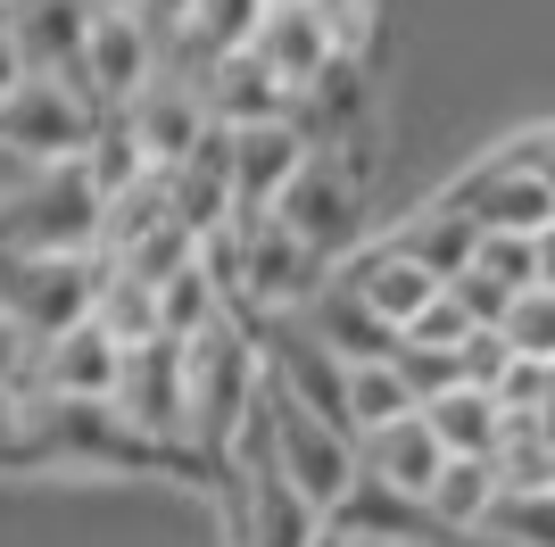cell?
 Here are the masks:
<instances>
[{"label": "cell", "mask_w": 555, "mask_h": 547, "mask_svg": "<svg viewBox=\"0 0 555 547\" xmlns=\"http://www.w3.org/2000/svg\"><path fill=\"white\" fill-rule=\"evenodd\" d=\"M232 523H241V547H315V531H324L332 514L307 498L282 465L241 448L232 456Z\"/></svg>", "instance_id": "cell-9"}, {"label": "cell", "mask_w": 555, "mask_h": 547, "mask_svg": "<svg viewBox=\"0 0 555 547\" xmlns=\"http://www.w3.org/2000/svg\"><path fill=\"white\" fill-rule=\"evenodd\" d=\"M390 241H398L406 257H423V266L440 274V282H456V274L473 266V257H481V225H473L464 207H448V200H431L423 216H406V225H398Z\"/></svg>", "instance_id": "cell-25"}, {"label": "cell", "mask_w": 555, "mask_h": 547, "mask_svg": "<svg viewBox=\"0 0 555 547\" xmlns=\"http://www.w3.org/2000/svg\"><path fill=\"white\" fill-rule=\"evenodd\" d=\"M315 547H365V539H357V531H348V523H340V514H332V523H324V531H315Z\"/></svg>", "instance_id": "cell-45"}, {"label": "cell", "mask_w": 555, "mask_h": 547, "mask_svg": "<svg viewBox=\"0 0 555 547\" xmlns=\"http://www.w3.org/2000/svg\"><path fill=\"white\" fill-rule=\"evenodd\" d=\"M25 175H34V158H25V150H9V141H0V207L17 200L25 191Z\"/></svg>", "instance_id": "cell-43"}, {"label": "cell", "mask_w": 555, "mask_h": 547, "mask_svg": "<svg viewBox=\"0 0 555 547\" xmlns=\"http://www.w3.org/2000/svg\"><path fill=\"white\" fill-rule=\"evenodd\" d=\"M133 17L150 25L158 42H175V34H191V25H199V0H141Z\"/></svg>", "instance_id": "cell-41"}, {"label": "cell", "mask_w": 555, "mask_h": 547, "mask_svg": "<svg viewBox=\"0 0 555 547\" xmlns=\"http://www.w3.org/2000/svg\"><path fill=\"white\" fill-rule=\"evenodd\" d=\"M116 415H125V423H133L166 465H199V448H191V348L183 341H141V348H125Z\"/></svg>", "instance_id": "cell-4"}, {"label": "cell", "mask_w": 555, "mask_h": 547, "mask_svg": "<svg viewBox=\"0 0 555 547\" xmlns=\"http://www.w3.org/2000/svg\"><path fill=\"white\" fill-rule=\"evenodd\" d=\"M92 323H108L125 348H141V341H166V323H158V282H141V274H125L108 257V282H100V307H92Z\"/></svg>", "instance_id": "cell-29"}, {"label": "cell", "mask_w": 555, "mask_h": 547, "mask_svg": "<svg viewBox=\"0 0 555 547\" xmlns=\"http://www.w3.org/2000/svg\"><path fill=\"white\" fill-rule=\"evenodd\" d=\"M158 225H175V175L150 166L141 182L108 191V207H100V257H125L133 241H150Z\"/></svg>", "instance_id": "cell-26"}, {"label": "cell", "mask_w": 555, "mask_h": 547, "mask_svg": "<svg viewBox=\"0 0 555 547\" xmlns=\"http://www.w3.org/2000/svg\"><path fill=\"white\" fill-rule=\"evenodd\" d=\"M514 158H522V166H539V175L555 182V133H531V141H522V150H514Z\"/></svg>", "instance_id": "cell-44"}, {"label": "cell", "mask_w": 555, "mask_h": 547, "mask_svg": "<svg viewBox=\"0 0 555 547\" xmlns=\"http://www.w3.org/2000/svg\"><path fill=\"white\" fill-rule=\"evenodd\" d=\"M448 291H456V298H464V307H473V316H481V323H506V307H514V298H522V291H506V282H489L481 266H464L456 282H448Z\"/></svg>", "instance_id": "cell-39"}, {"label": "cell", "mask_w": 555, "mask_h": 547, "mask_svg": "<svg viewBox=\"0 0 555 547\" xmlns=\"http://www.w3.org/2000/svg\"><path fill=\"white\" fill-rule=\"evenodd\" d=\"M340 523L357 531V539H373V547H390V539H440L431 506L406 498V489H390V481H373V473L340 498Z\"/></svg>", "instance_id": "cell-24"}, {"label": "cell", "mask_w": 555, "mask_h": 547, "mask_svg": "<svg viewBox=\"0 0 555 547\" xmlns=\"http://www.w3.org/2000/svg\"><path fill=\"white\" fill-rule=\"evenodd\" d=\"M208 109H216V125H291V116H299V91L282 84L257 50H224L216 75H208Z\"/></svg>", "instance_id": "cell-19"}, {"label": "cell", "mask_w": 555, "mask_h": 547, "mask_svg": "<svg viewBox=\"0 0 555 547\" xmlns=\"http://www.w3.org/2000/svg\"><path fill=\"white\" fill-rule=\"evenodd\" d=\"M34 348H42V341H34V332L9 316V298H0V382H17V390L34 382Z\"/></svg>", "instance_id": "cell-40"}, {"label": "cell", "mask_w": 555, "mask_h": 547, "mask_svg": "<svg viewBox=\"0 0 555 547\" xmlns=\"http://www.w3.org/2000/svg\"><path fill=\"white\" fill-rule=\"evenodd\" d=\"M406 415H423V398H415V382L398 373V357L348 365V432H357V440L390 432V423H406Z\"/></svg>", "instance_id": "cell-28"}, {"label": "cell", "mask_w": 555, "mask_h": 547, "mask_svg": "<svg viewBox=\"0 0 555 547\" xmlns=\"http://www.w3.org/2000/svg\"><path fill=\"white\" fill-rule=\"evenodd\" d=\"M324 282H332V257L307 250L282 216L241 225V307H249V316H291V307H307Z\"/></svg>", "instance_id": "cell-7"}, {"label": "cell", "mask_w": 555, "mask_h": 547, "mask_svg": "<svg viewBox=\"0 0 555 547\" xmlns=\"http://www.w3.org/2000/svg\"><path fill=\"white\" fill-rule=\"evenodd\" d=\"M0 17H9V34H17V50H25L34 75H75L100 9L92 0H17V9H0Z\"/></svg>", "instance_id": "cell-18"}, {"label": "cell", "mask_w": 555, "mask_h": 547, "mask_svg": "<svg viewBox=\"0 0 555 547\" xmlns=\"http://www.w3.org/2000/svg\"><path fill=\"white\" fill-rule=\"evenodd\" d=\"M241 50H257V59H266V67H274L291 91H307L315 75L332 67V59H348V50L332 42V25L315 17L307 0H266V17H257V34H249Z\"/></svg>", "instance_id": "cell-17"}, {"label": "cell", "mask_w": 555, "mask_h": 547, "mask_svg": "<svg viewBox=\"0 0 555 547\" xmlns=\"http://www.w3.org/2000/svg\"><path fill=\"white\" fill-rule=\"evenodd\" d=\"M473 332H481V316H473V307H464L456 291H440V298H431V307H423L415 323H406V332H398V341H406V348H464Z\"/></svg>", "instance_id": "cell-35"}, {"label": "cell", "mask_w": 555, "mask_h": 547, "mask_svg": "<svg viewBox=\"0 0 555 547\" xmlns=\"http://www.w3.org/2000/svg\"><path fill=\"white\" fill-rule=\"evenodd\" d=\"M25 75H34V67H25L17 34H9V17H0V109H9V100H17V91H25Z\"/></svg>", "instance_id": "cell-42"}, {"label": "cell", "mask_w": 555, "mask_h": 547, "mask_svg": "<svg viewBox=\"0 0 555 547\" xmlns=\"http://www.w3.org/2000/svg\"><path fill=\"white\" fill-rule=\"evenodd\" d=\"M100 116H108V109H92L67 75H25V91L0 109V141H9V150H25L34 166H67V158H83V150H92Z\"/></svg>", "instance_id": "cell-8"}, {"label": "cell", "mask_w": 555, "mask_h": 547, "mask_svg": "<svg viewBox=\"0 0 555 547\" xmlns=\"http://www.w3.org/2000/svg\"><path fill=\"white\" fill-rule=\"evenodd\" d=\"M0 9H17V0H0Z\"/></svg>", "instance_id": "cell-48"}, {"label": "cell", "mask_w": 555, "mask_h": 547, "mask_svg": "<svg viewBox=\"0 0 555 547\" xmlns=\"http://www.w3.org/2000/svg\"><path fill=\"white\" fill-rule=\"evenodd\" d=\"M116 382H125V341L108 323H75V332L34 348L25 398H116Z\"/></svg>", "instance_id": "cell-14"}, {"label": "cell", "mask_w": 555, "mask_h": 547, "mask_svg": "<svg viewBox=\"0 0 555 547\" xmlns=\"http://www.w3.org/2000/svg\"><path fill=\"white\" fill-rule=\"evenodd\" d=\"M307 158H315V141L299 125H232V200H241V225L274 216Z\"/></svg>", "instance_id": "cell-15"}, {"label": "cell", "mask_w": 555, "mask_h": 547, "mask_svg": "<svg viewBox=\"0 0 555 547\" xmlns=\"http://www.w3.org/2000/svg\"><path fill=\"white\" fill-rule=\"evenodd\" d=\"M133 133H141V150H150V166H166V175H175V166L191 158V150H199V141L216 133V109H208V91L199 84H183V75H166L158 67V84L141 91L133 109Z\"/></svg>", "instance_id": "cell-16"}, {"label": "cell", "mask_w": 555, "mask_h": 547, "mask_svg": "<svg viewBox=\"0 0 555 547\" xmlns=\"http://www.w3.org/2000/svg\"><path fill=\"white\" fill-rule=\"evenodd\" d=\"M183 348H191V448H199V465H232V448L257 423V398H266V341H257V323L224 316Z\"/></svg>", "instance_id": "cell-1"}, {"label": "cell", "mask_w": 555, "mask_h": 547, "mask_svg": "<svg viewBox=\"0 0 555 547\" xmlns=\"http://www.w3.org/2000/svg\"><path fill=\"white\" fill-rule=\"evenodd\" d=\"M191 257H199V232H191L183 216H175V225H158L150 241H133V250L116 257V266H125V274H141V282H175V274H183Z\"/></svg>", "instance_id": "cell-31"}, {"label": "cell", "mask_w": 555, "mask_h": 547, "mask_svg": "<svg viewBox=\"0 0 555 547\" xmlns=\"http://www.w3.org/2000/svg\"><path fill=\"white\" fill-rule=\"evenodd\" d=\"M0 465H42V440H34V398L17 382H0Z\"/></svg>", "instance_id": "cell-36"}, {"label": "cell", "mask_w": 555, "mask_h": 547, "mask_svg": "<svg viewBox=\"0 0 555 547\" xmlns=\"http://www.w3.org/2000/svg\"><path fill=\"white\" fill-rule=\"evenodd\" d=\"M241 448H257L266 465H282V473L299 481L324 514H340V498L365 481L357 440H348L340 423H324L315 407H299L291 390H274V382H266V398H257V423H249V440H241ZM241 448H232V456H241Z\"/></svg>", "instance_id": "cell-2"}, {"label": "cell", "mask_w": 555, "mask_h": 547, "mask_svg": "<svg viewBox=\"0 0 555 547\" xmlns=\"http://www.w3.org/2000/svg\"><path fill=\"white\" fill-rule=\"evenodd\" d=\"M357 465H365L373 481H390V489H406V498L431 506V489H440V473H448V448H440V432H431L423 415H406L390 432L357 440Z\"/></svg>", "instance_id": "cell-20"}, {"label": "cell", "mask_w": 555, "mask_h": 547, "mask_svg": "<svg viewBox=\"0 0 555 547\" xmlns=\"http://www.w3.org/2000/svg\"><path fill=\"white\" fill-rule=\"evenodd\" d=\"M92 9H141V0H92Z\"/></svg>", "instance_id": "cell-47"}, {"label": "cell", "mask_w": 555, "mask_h": 547, "mask_svg": "<svg viewBox=\"0 0 555 547\" xmlns=\"http://www.w3.org/2000/svg\"><path fill=\"white\" fill-rule=\"evenodd\" d=\"M498 498H506V481H498V456H448L440 489H431V523H440L448 539H473V531H489Z\"/></svg>", "instance_id": "cell-22"}, {"label": "cell", "mask_w": 555, "mask_h": 547, "mask_svg": "<svg viewBox=\"0 0 555 547\" xmlns=\"http://www.w3.org/2000/svg\"><path fill=\"white\" fill-rule=\"evenodd\" d=\"M158 67H166L158 34H150L133 9H100V25H92V42H83V59H75L67 84L83 91L92 109H133L141 91L158 84Z\"/></svg>", "instance_id": "cell-10"}, {"label": "cell", "mask_w": 555, "mask_h": 547, "mask_svg": "<svg viewBox=\"0 0 555 547\" xmlns=\"http://www.w3.org/2000/svg\"><path fill=\"white\" fill-rule=\"evenodd\" d=\"M539 282H547V291H555V225L539 232Z\"/></svg>", "instance_id": "cell-46"}, {"label": "cell", "mask_w": 555, "mask_h": 547, "mask_svg": "<svg viewBox=\"0 0 555 547\" xmlns=\"http://www.w3.org/2000/svg\"><path fill=\"white\" fill-rule=\"evenodd\" d=\"M423 423L440 432L448 456H498V440H506V407H498V390H440V398H423Z\"/></svg>", "instance_id": "cell-23"}, {"label": "cell", "mask_w": 555, "mask_h": 547, "mask_svg": "<svg viewBox=\"0 0 555 547\" xmlns=\"http://www.w3.org/2000/svg\"><path fill=\"white\" fill-rule=\"evenodd\" d=\"M299 316L315 323V332H324V341L340 348L348 365H382V357H398V323H382V316L365 307V298H357V291H340V282H324V291L307 298Z\"/></svg>", "instance_id": "cell-21"}, {"label": "cell", "mask_w": 555, "mask_h": 547, "mask_svg": "<svg viewBox=\"0 0 555 547\" xmlns=\"http://www.w3.org/2000/svg\"><path fill=\"white\" fill-rule=\"evenodd\" d=\"M440 200L464 207L481 232H547L555 225V182L539 175V166H522L514 150L489 158V166H473V175H456Z\"/></svg>", "instance_id": "cell-12"}, {"label": "cell", "mask_w": 555, "mask_h": 547, "mask_svg": "<svg viewBox=\"0 0 555 547\" xmlns=\"http://www.w3.org/2000/svg\"><path fill=\"white\" fill-rule=\"evenodd\" d=\"M100 207L108 191L92 182V166H34L25 191L0 207V257H67V250H100Z\"/></svg>", "instance_id": "cell-3"}, {"label": "cell", "mask_w": 555, "mask_h": 547, "mask_svg": "<svg viewBox=\"0 0 555 547\" xmlns=\"http://www.w3.org/2000/svg\"><path fill=\"white\" fill-rule=\"evenodd\" d=\"M274 216L299 232L307 250H324L332 266H340L348 250H365V241H357V232H365V207H357V166L332 158V150H315V158L299 166V182L282 191Z\"/></svg>", "instance_id": "cell-11"}, {"label": "cell", "mask_w": 555, "mask_h": 547, "mask_svg": "<svg viewBox=\"0 0 555 547\" xmlns=\"http://www.w3.org/2000/svg\"><path fill=\"white\" fill-rule=\"evenodd\" d=\"M232 307H241V298L208 274V257H191L175 282H158V323H166V341H199V332H216Z\"/></svg>", "instance_id": "cell-27"}, {"label": "cell", "mask_w": 555, "mask_h": 547, "mask_svg": "<svg viewBox=\"0 0 555 547\" xmlns=\"http://www.w3.org/2000/svg\"><path fill=\"white\" fill-rule=\"evenodd\" d=\"M473 266L506 291H539V232H481V257Z\"/></svg>", "instance_id": "cell-34"}, {"label": "cell", "mask_w": 555, "mask_h": 547, "mask_svg": "<svg viewBox=\"0 0 555 547\" xmlns=\"http://www.w3.org/2000/svg\"><path fill=\"white\" fill-rule=\"evenodd\" d=\"M83 166H92L100 191H125V182L150 175V150H141V133H133V116H125V109L100 116V133H92V150H83Z\"/></svg>", "instance_id": "cell-30"}, {"label": "cell", "mask_w": 555, "mask_h": 547, "mask_svg": "<svg viewBox=\"0 0 555 547\" xmlns=\"http://www.w3.org/2000/svg\"><path fill=\"white\" fill-rule=\"evenodd\" d=\"M34 440H42V465H100V473L166 465V456L116 415V398H34Z\"/></svg>", "instance_id": "cell-6"}, {"label": "cell", "mask_w": 555, "mask_h": 547, "mask_svg": "<svg viewBox=\"0 0 555 547\" xmlns=\"http://www.w3.org/2000/svg\"><path fill=\"white\" fill-rule=\"evenodd\" d=\"M498 332L514 341V357L555 365V291H547V282H539V291H522V298L506 307V323H498Z\"/></svg>", "instance_id": "cell-32"}, {"label": "cell", "mask_w": 555, "mask_h": 547, "mask_svg": "<svg viewBox=\"0 0 555 547\" xmlns=\"http://www.w3.org/2000/svg\"><path fill=\"white\" fill-rule=\"evenodd\" d=\"M456 365H464V382H473V390H498L514 373V341L498 332V323H481V332L456 348Z\"/></svg>", "instance_id": "cell-37"}, {"label": "cell", "mask_w": 555, "mask_h": 547, "mask_svg": "<svg viewBox=\"0 0 555 547\" xmlns=\"http://www.w3.org/2000/svg\"><path fill=\"white\" fill-rule=\"evenodd\" d=\"M108 257L100 250H67V257H0V298L34 341H59L75 323H92Z\"/></svg>", "instance_id": "cell-5"}, {"label": "cell", "mask_w": 555, "mask_h": 547, "mask_svg": "<svg viewBox=\"0 0 555 547\" xmlns=\"http://www.w3.org/2000/svg\"><path fill=\"white\" fill-rule=\"evenodd\" d=\"M257 17H266V0H199V25H191V34H208L216 50H241L257 34Z\"/></svg>", "instance_id": "cell-38"}, {"label": "cell", "mask_w": 555, "mask_h": 547, "mask_svg": "<svg viewBox=\"0 0 555 547\" xmlns=\"http://www.w3.org/2000/svg\"><path fill=\"white\" fill-rule=\"evenodd\" d=\"M489 539H506V547H555V489H531V498H498V514H489Z\"/></svg>", "instance_id": "cell-33"}, {"label": "cell", "mask_w": 555, "mask_h": 547, "mask_svg": "<svg viewBox=\"0 0 555 547\" xmlns=\"http://www.w3.org/2000/svg\"><path fill=\"white\" fill-rule=\"evenodd\" d=\"M332 282H340V291H357V298L373 307V316H382V323H398V332H406V323H415L423 307H431V298L448 291L440 274L423 266V257H406L398 241H365V250H348L340 266H332Z\"/></svg>", "instance_id": "cell-13"}]
</instances>
